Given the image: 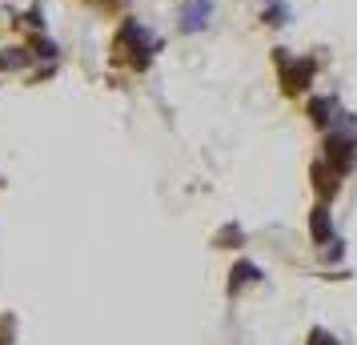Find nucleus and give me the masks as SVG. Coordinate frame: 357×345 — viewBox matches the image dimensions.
Segmentation results:
<instances>
[{"mask_svg": "<svg viewBox=\"0 0 357 345\" xmlns=\"http://www.w3.org/2000/svg\"><path fill=\"white\" fill-rule=\"evenodd\" d=\"M313 345H333V337H325V333H313Z\"/></svg>", "mask_w": 357, "mask_h": 345, "instance_id": "obj_3", "label": "nucleus"}, {"mask_svg": "<svg viewBox=\"0 0 357 345\" xmlns=\"http://www.w3.org/2000/svg\"><path fill=\"white\" fill-rule=\"evenodd\" d=\"M205 17H209V4L201 0L193 8H185V20H181V24H185V29H197V24H205Z\"/></svg>", "mask_w": 357, "mask_h": 345, "instance_id": "obj_1", "label": "nucleus"}, {"mask_svg": "<svg viewBox=\"0 0 357 345\" xmlns=\"http://www.w3.org/2000/svg\"><path fill=\"white\" fill-rule=\"evenodd\" d=\"M325 229H329V221H325V209H317V213H313V233H317V237H325Z\"/></svg>", "mask_w": 357, "mask_h": 345, "instance_id": "obj_2", "label": "nucleus"}]
</instances>
